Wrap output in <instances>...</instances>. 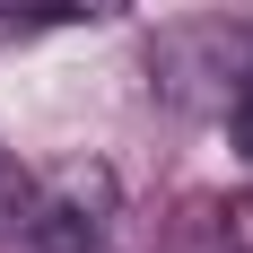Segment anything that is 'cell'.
Segmentation results:
<instances>
[{"instance_id": "obj_3", "label": "cell", "mask_w": 253, "mask_h": 253, "mask_svg": "<svg viewBox=\"0 0 253 253\" xmlns=\"http://www.w3.org/2000/svg\"><path fill=\"white\" fill-rule=\"evenodd\" d=\"M18 210H26V192H18V175L0 166V218H18Z\"/></svg>"}, {"instance_id": "obj_1", "label": "cell", "mask_w": 253, "mask_h": 253, "mask_svg": "<svg viewBox=\"0 0 253 253\" xmlns=\"http://www.w3.org/2000/svg\"><path fill=\"white\" fill-rule=\"evenodd\" d=\"M35 253H105V227H114V175L105 166H61V175L18 210Z\"/></svg>"}, {"instance_id": "obj_2", "label": "cell", "mask_w": 253, "mask_h": 253, "mask_svg": "<svg viewBox=\"0 0 253 253\" xmlns=\"http://www.w3.org/2000/svg\"><path fill=\"white\" fill-rule=\"evenodd\" d=\"M227 123H236V149H245V166H253V87L227 105Z\"/></svg>"}]
</instances>
